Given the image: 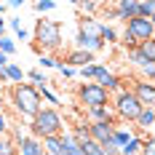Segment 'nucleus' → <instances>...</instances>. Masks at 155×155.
<instances>
[{
  "mask_svg": "<svg viewBox=\"0 0 155 155\" xmlns=\"http://www.w3.org/2000/svg\"><path fill=\"white\" fill-rule=\"evenodd\" d=\"M35 43L40 51H56L62 46V24L51 19H38L35 24Z\"/></svg>",
  "mask_w": 155,
  "mask_h": 155,
  "instance_id": "20e7f679",
  "label": "nucleus"
},
{
  "mask_svg": "<svg viewBox=\"0 0 155 155\" xmlns=\"http://www.w3.org/2000/svg\"><path fill=\"white\" fill-rule=\"evenodd\" d=\"M11 27H14V32L21 30V19H11Z\"/></svg>",
  "mask_w": 155,
  "mask_h": 155,
  "instance_id": "58836bf2",
  "label": "nucleus"
},
{
  "mask_svg": "<svg viewBox=\"0 0 155 155\" xmlns=\"http://www.w3.org/2000/svg\"><path fill=\"white\" fill-rule=\"evenodd\" d=\"M0 155H19V150H16V142L5 134V137H0Z\"/></svg>",
  "mask_w": 155,
  "mask_h": 155,
  "instance_id": "5701e85b",
  "label": "nucleus"
},
{
  "mask_svg": "<svg viewBox=\"0 0 155 155\" xmlns=\"http://www.w3.org/2000/svg\"><path fill=\"white\" fill-rule=\"evenodd\" d=\"M131 91H134V96L139 99V104H142V107L155 110V83L137 78V80H131Z\"/></svg>",
  "mask_w": 155,
  "mask_h": 155,
  "instance_id": "423d86ee",
  "label": "nucleus"
},
{
  "mask_svg": "<svg viewBox=\"0 0 155 155\" xmlns=\"http://www.w3.org/2000/svg\"><path fill=\"white\" fill-rule=\"evenodd\" d=\"M3 30H5V19L0 16V38H3Z\"/></svg>",
  "mask_w": 155,
  "mask_h": 155,
  "instance_id": "ea45409f",
  "label": "nucleus"
},
{
  "mask_svg": "<svg viewBox=\"0 0 155 155\" xmlns=\"http://www.w3.org/2000/svg\"><path fill=\"white\" fill-rule=\"evenodd\" d=\"M102 147H104V155H120V147H118L112 139H110L107 144H102Z\"/></svg>",
  "mask_w": 155,
  "mask_h": 155,
  "instance_id": "72a5a7b5",
  "label": "nucleus"
},
{
  "mask_svg": "<svg viewBox=\"0 0 155 155\" xmlns=\"http://www.w3.org/2000/svg\"><path fill=\"white\" fill-rule=\"evenodd\" d=\"M137 51H139L147 62H155V38H153V40H144V43H139V46H137Z\"/></svg>",
  "mask_w": 155,
  "mask_h": 155,
  "instance_id": "aec40b11",
  "label": "nucleus"
},
{
  "mask_svg": "<svg viewBox=\"0 0 155 155\" xmlns=\"http://www.w3.org/2000/svg\"><path fill=\"white\" fill-rule=\"evenodd\" d=\"M110 96L112 94H107L99 83H80L78 86V102L86 107V112L96 107H110Z\"/></svg>",
  "mask_w": 155,
  "mask_h": 155,
  "instance_id": "39448f33",
  "label": "nucleus"
},
{
  "mask_svg": "<svg viewBox=\"0 0 155 155\" xmlns=\"http://www.w3.org/2000/svg\"><path fill=\"white\" fill-rule=\"evenodd\" d=\"M112 131H115L112 123H88V134H91V139L99 142V144H107V142L112 139Z\"/></svg>",
  "mask_w": 155,
  "mask_h": 155,
  "instance_id": "9d476101",
  "label": "nucleus"
},
{
  "mask_svg": "<svg viewBox=\"0 0 155 155\" xmlns=\"http://www.w3.org/2000/svg\"><path fill=\"white\" fill-rule=\"evenodd\" d=\"M139 16H142V19L155 16V0H142V3H139Z\"/></svg>",
  "mask_w": 155,
  "mask_h": 155,
  "instance_id": "393cba45",
  "label": "nucleus"
},
{
  "mask_svg": "<svg viewBox=\"0 0 155 155\" xmlns=\"http://www.w3.org/2000/svg\"><path fill=\"white\" fill-rule=\"evenodd\" d=\"M96 59H94V54H88V51H80V48H72L67 56H64V64L67 67H72V70H83V67H88V64H94Z\"/></svg>",
  "mask_w": 155,
  "mask_h": 155,
  "instance_id": "6e6552de",
  "label": "nucleus"
},
{
  "mask_svg": "<svg viewBox=\"0 0 155 155\" xmlns=\"http://www.w3.org/2000/svg\"><path fill=\"white\" fill-rule=\"evenodd\" d=\"M38 91H40V99H46V102L51 104V107H54V104H59V96H56V94L51 91L48 86H46V88H38Z\"/></svg>",
  "mask_w": 155,
  "mask_h": 155,
  "instance_id": "7c9ffc66",
  "label": "nucleus"
},
{
  "mask_svg": "<svg viewBox=\"0 0 155 155\" xmlns=\"http://www.w3.org/2000/svg\"><path fill=\"white\" fill-rule=\"evenodd\" d=\"M75 48H80V51H88V54H99V51L104 48V43H102L99 38H91V35H83V32H78Z\"/></svg>",
  "mask_w": 155,
  "mask_h": 155,
  "instance_id": "f8f14e48",
  "label": "nucleus"
},
{
  "mask_svg": "<svg viewBox=\"0 0 155 155\" xmlns=\"http://www.w3.org/2000/svg\"><path fill=\"white\" fill-rule=\"evenodd\" d=\"M86 118H88V123H118V118H115V112L112 107H96V110H88L86 112Z\"/></svg>",
  "mask_w": 155,
  "mask_h": 155,
  "instance_id": "9b49d317",
  "label": "nucleus"
},
{
  "mask_svg": "<svg viewBox=\"0 0 155 155\" xmlns=\"http://www.w3.org/2000/svg\"><path fill=\"white\" fill-rule=\"evenodd\" d=\"M80 150H83V155H104V147L99 142H94V139H86L80 144Z\"/></svg>",
  "mask_w": 155,
  "mask_h": 155,
  "instance_id": "4be33fe9",
  "label": "nucleus"
},
{
  "mask_svg": "<svg viewBox=\"0 0 155 155\" xmlns=\"http://www.w3.org/2000/svg\"><path fill=\"white\" fill-rule=\"evenodd\" d=\"M3 75H5V83H14V86H19V83L24 80V75H27V72H24V70H21L16 62H11L5 70H3Z\"/></svg>",
  "mask_w": 155,
  "mask_h": 155,
  "instance_id": "4468645a",
  "label": "nucleus"
},
{
  "mask_svg": "<svg viewBox=\"0 0 155 155\" xmlns=\"http://www.w3.org/2000/svg\"><path fill=\"white\" fill-rule=\"evenodd\" d=\"M0 83H5V75H3V70H0Z\"/></svg>",
  "mask_w": 155,
  "mask_h": 155,
  "instance_id": "79ce46f5",
  "label": "nucleus"
},
{
  "mask_svg": "<svg viewBox=\"0 0 155 155\" xmlns=\"http://www.w3.org/2000/svg\"><path fill=\"white\" fill-rule=\"evenodd\" d=\"M5 8H8V3H0V16L5 14Z\"/></svg>",
  "mask_w": 155,
  "mask_h": 155,
  "instance_id": "a19ab883",
  "label": "nucleus"
},
{
  "mask_svg": "<svg viewBox=\"0 0 155 155\" xmlns=\"http://www.w3.org/2000/svg\"><path fill=\"white\" fill-rule=\"evenodd\" d=\"M139 16V3L137 0H118L115 8L110 11V19H118V21H131Z\"/></svg>",
  "mask_w": 155,
  "mask_h": 155,
  "instance_id": "0eeeda50",
  "label": "nucleus"
},
{
  "mask_svg": "<svg viewBox=\"0 0 155 155\" xmlns=\"http://www.w3.org/2000/svg\"><path fill=\"white\" fill-rule=\"evenodd\" d=\"M126 59H128V64H134V67H139V70L144 67V64H147V59L142 56L137 48H134V51H128V54H126Z\"/></svg>",
  "mask_w": 155,
  "mask_h": 155,
  "instance_id": "bb28decb",
  "label": "nucleus"
},
{
  "mask_svg": "<svg viewBox=\"0 0 155 155\" xmlns=\"http://www.w3.org/2000/svg\"><path fill=\"white\" fill-rule=\"evenodd\" d=\"M8 128H11V126H8V118L0 112V137H5V134H8Z\"/></svg>",
  "mask_w": 155,
  "mask_h": 155,
  "instance_id": "f704fd0d",
  "label": "nucleus"
},
{
  "mask_svg": "<svg viewBox=\"0 0 155 155\" xmlns=\"http://www.w3.org/2000/svg\"><path fill=\"white\" fill-rule=\"evenodd\" d=\"M40 142H43V150H46V155H64L62 134H59V137H48V139H40Z\"/></svg>",
  "mask_w": 155,
  "mask_h": 155,
  "instance_id": "dca6fc26",
  "label": "nucleus"
},
{
  "mask_svg": "<svg viewBox=\"0 0 155 155\" xmlns=\"http://www.w3.org/2000/svg\"><path fill=\"white\" fill-rule=\"evenodd\" d=\"M27 78H30L32 83H35V88H46V86H48L46 75H43L40 70H30V72H27Z\"/></svg>",
  "mask_w": 155,
  "mask_h": 155,
  "instance_id": "b1692460",
  "label": "nucleus"
},
{
  "mask_svg": "<svg viewBox=\"0 0 155 155\" xmlns=\"http://www.w3.org/2000/svg\"><path fill=\"white\" fill-rule=\"evenodd\" d=\"M150 21H153V30H155V16H150Z\"/></svg>",
  "mask_w": 155,
  "mask_h": 155,
  "instance_id": "37998d69",
  "label": "nucleus"
},
{
  "mask_svg": "<svg viewBox=\"0 0 155 155\" xmlns=\"http://www.w3.org/2000/svg\"><path fill=\"white\" fill-rule=\"evenodd\" d=\"M62 144H64V155H83L80 144H78L70 134H62Z\"/></svg>",
  "mask_w": 155,
  "mask_h": 155,
  "instance_id": "f3484780",
  "label": "nucleus"
},
{
  "mask_svg": "<svg viewBox=\"0 0 155 155\" xmlns=\"http://www.w3.org/2000/svg\"><path fill=\"white\" fill-rule=\"evenodd\" d=\"M27 38H30V32L24 30V27H21V30H16V40H27Z\"/></svg>",
  "mask_w": 155,
  "mask_h": 155,
  "instance_id": "e433bc0d",
  "label": "nucleus"
},
{
  "mask_svg": "<svg viewBox=\"0 0 155 155\" xmlns=\"http://www.w3.org/2000/svg\"><path fill=\"white\" fill-rule=\"evenodd\" d=\"M78 8H80V11H86V14H94V11L99 8V5H96V3H80Z\"/></svg>",
  "mask_w": 155,
  "mask_h": 155,
  "instance_id": "c9c22d12",
  "label": "nucleus"
},
{
  "mask_svg": "<svg viewBox=\"0 0 155 155\" xmlns=\"http://www.w3.org/2000/svg\"><path fill=\"white\" fill-rule=\"evenodd\" d=\"M155 128V110H142V115L137 118V131H153Z\"/></svg>",
  "mask_w": 155,
  "mask_h": 155,
  "instance_id": "2eb2a0df",
  "label": "nucleus"
},
{
  "mask_svg": "<svg viewBox=\"0 0 155 155\" xmlns=\"http://www.w3.org/2000/svg\"><path fill=\"white\" fill-rule=\"evenodd\" d=\"M0 54L14 56L16 54V40H11V38H0Z\"/></svg>",
  "mask_w": 155,
  "mask_h": 155,
  "instance_id": "a878e982",
  "label": "nucleus"
},
{
  "mask_svg": "<svg viewBox=\"0 0 155 155\" xmlns=\"http://www.w3.org/2000/svg\"><path fill=\"white\" fill-rule=\"evenodd\" d=\"M99 40L107 46V43H118V32H115V27H110V24H102L99 27Z\"/></svg>",
  "mask_w": 155,
  "mask_h": 155,
  "instance_id": "6ab92c4d",
  "label": "nucleus"
},
{
  "mask_svg": "<svg viewBox=\"0 0 155 155\" xmlns=\"http://www.w3.org/2000/svg\"><path fill=\"white\" fill-rule=\"evenodd\" d=\"M70 137H72L78 144H83L86 139H91V134H88V123H78L75 128H72V134H70Z\"/></svg>",
  "mask_w": 155,
  "mask_h": 155,
  "instance_id": "412c9836",
  "label": "nucleus"
},
{
  "mask_svg": "<svg viewBox=\"0 0 155 155\" xmlns=\"http://www.w3.org/2000/svg\"><path fill=\"white\" fill-rule=\"evenodd\" d=\"M56 72H59V75H62L64 80H72V78H75V70H72V67H67L64 62H59V64H56Z\"/></svg>",
  "mask_w": 155,
  "mask_h": 155,
  "instance_id": "2f4dec72",
  "label": "nucleus"
},
{
  "mask_svg": "<svg viewBox=\"0 0 155 155\" xmlns=\"http://www.w3.org/2000/svg\"><path fill=\"white\" fill-rule=\"evenodd\" d=\"M32 8H35L38 14H48V11H54V8H56V3H54V0H38Z\"/></svg>",
  "mask_w": 155,
  "mask_h": 155,
  "instance_id": "cd10ccee",
  "label": "nucleus"
},
{
  "mask_svg": "<svg viewBox=\"0 0 155 155\" xmlns=\"http://www.w3.org/2000/svg\"><path fill=\"white\" fill-rule=\"evenodd\" d=\"M38 64H40V67H56V64H59V59H54L51 54H40Z\"/></svg>",
  "mask_w": 155,
  "mask_h": 155,
  "instance_id": "473e14b6",
  "label": "nucleus"
},
{
  "mask_svg": "<svg viewBox=\"0 0 155 155\" xmlns=\"http://www.w3.org/2000/svg\"><path fill=\"white\" fill-rule=\"evenodd\" d=\"M11 107L19 115V120H27L30 123L32 118L43 110V99H40V91L30 86V83H19L11 88Z\"/></svg>",
  "mask_w": 155,
  "mask_h": 155,
  "instance_id": "f257e3e1",
  "label": "nucleus"
},
{
  "mask_svg": "<svg viewBox=\"0 0 155 155\" xmlns=\"http://www.w3.org/2000/svg\"><path fill=\"white\" fill-rule=\"evenodd\" d=\"M11 64V56H5V54H0V70H5Z\"/></svg>",
  "mask_w": 155,
  "mask_h": 155,
  "instance_id": "4c0bfd02",
  "label": "nucleus"
},
{
  "mask_svg": "<svg viewBox=\"0 0 155 155\" xmlns=\"http://www.w3.org/2000/svg\"><path fill=\"white\" fill-rule=\"evenodd\" d=\"M131 137H134V131H131V128H120V126H115V131H112V142H115L118 147H123Z\"/></svg>",
  "mask_w": 155,
  "mask_h": 155,
  "instance_id": "a211bd4d",
  "label": "nucleus"
},
{
  "mask_svg": "<svg viewBox=\"0 0 155 155\" xmlns=\"http://www.w3.org/2000/svg\"><path fill=\"white\" fill-rule=\"evenodd\" d=\"M142 142H144L142 131H134V137L120 147V155H142Z\"/></svg>",
  "mask_w": 155,
  "mask_h": 155,
  "instance_id": "ddd939ff",
  "label": "nucleus"
},
{
  "mask_svg": "<svg viewBox=\"0 0 155 155\" xmlns=\"http://www.w3.org/2000/svg\"><path fill=\"white\" fill-rule=\"evenodd\" d=\"M142 104L139 99L134 96L131 88H120V91L115 94V99H112V112H115V118L118 120H126V123H137V118L142 115Z\"/></svg>",
  "mask_w": 155,
  "mask_h": 155,
  "instance_id": "7ed1b4c3",
  "label": "nucleus"
},
{
  "mask_svg": "<svg viewBox=\"0 0 155 155\" xmlns=\"http://www.w3.org/2000/svg\"><path fill=\"white\" fill-rule=\"evenodd\" d=\"M139 72H142V80H150V83H155V62H147Z\"/></svg>",
  "mask_w": 155,
  "mask_h": 155,
  "instance_id": "c85d7f7f",
  "label": "nucleus"
},
{
  "mask_svg": "<svg viewBox=\"0 0 155 155\" xmlns=\"http://www.w3.org/2000/svg\"><path fill=\"white\" fill-rule=\"evenodd\" d=\"M27 128H30V137H35V139H48V137L64 134V120L56 107H43L27 123Z\"/></svg>",
  "mask_w": 155,
  "mask_h": 155,
  "instance_id": "f03ea898",
  "label": "nucleus"
},
{
  "mask_svg": "<svg viewBox=\"0 0 155 155\" xmlns=\"http://www.w3.org/2000/svg\"><path fill=\"white\" fill-rule=\"evenodd\" d=\"M142 155H155V134L144 137V142H142Z\"/></svg>",
  "mask_w": 155,
  "mask_h": 155,
  "instance_id": "c756f323",
  "label": "nucleus"
},
{
  "mask_svg": "<svg viewBox=\"0 0 155 155\" xmlns=\"http://www.w3.org/2000/svg\"><path fill=\"white\" fill-rule=\"evenodd\" d=\"M16 150H19V155H46L43 142L35 139V137H30V134H24L21 139L16 142Z\"/></svg>",
  "mask_w": 155,
  "mask_h": 155,
  "instance_id": "1a4fd4ad",
  "label": "nucleus"
}]
</instances>
